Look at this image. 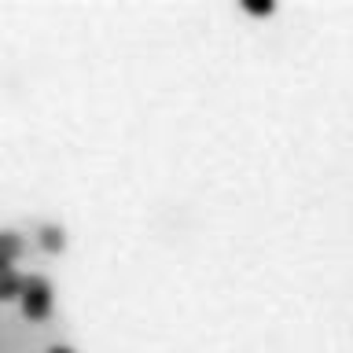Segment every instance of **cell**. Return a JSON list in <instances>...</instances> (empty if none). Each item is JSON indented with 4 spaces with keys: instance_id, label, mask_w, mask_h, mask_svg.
I'll use <instances>...</instances> for the list:
<instances>
[{
    "instance_id": "277c9868",
    "label": "cell",
    "mask_w": 353,
    "mask_h": 353,
    "mask_svg": "<svg viewBox=\"0 0 353 353\" xmlns=\"http://www.w3.org/2000/svg\"><path fill=\"white\" fill-rule=\"evenodd\" d=\"M19 291H22V276H19L15 269L0 276V302H8V298H19Z\"/></svg>"
},
{
    "instance_id": "5b68a950",
    "label": "cell",
    "mask_w": 353,
    "mask_h": 353,
    "mask_svg": "<svg viewBox=\"0 0 353 353\" xmlns=\"http://www.w3.org/2000/svg\"><path fill=\"white\" fill-rule=\"evenodd\" d=\"M243 8H247L250 15H272V11H276L272 0H243Z\"/></svg>"
},
{
    "instance_id": "8992f818",
    "label": "cell",
    "mask_w": 353,
    "mask_h": 353,
    "mask_svg": "<svg viewBox=\"0 0 353 353\" xmlns=\"http://www.w3.org/2000/svg\"><path fill=\"white\" fill-rule=\"evenodd\" d=\"M48 353H74V350H70V346H52Z\"/></svg>"
},
{
    "instance_id": "7a4b0ae2",
    "label": "cell",
    "mask_w": 353,
    "mask_h": 353,
    "mask_svg": "<svg viewBox=\"0 0 353 353\" xmlns=\"http://www.w3.org/2000/svg\"><path fill=\"white\" fill-rule=\"evenodd\" d=\"M22 254V236L19 232H0V261H15Z\"/></svg>"
},
{
    "instance_id": "6da1fadb",
    "label": "cell",
    "mask_w": 353,
    "mask_h": 353,
    "mask_svg": "<svg viewBox=\"0 0 353 353\" xmlns=\"http://www.w3.org/2000/svg\"><path fill=\"white\" fill-rule=\"evenodd\" d=\"M22 313L30 320H44L52 313V283L44 276H22Z\"/></svg>"
},
{
    "instance_id": "3957f363",
    "label": "cell",
    "mask_w": 353,
    "mask_h": 353,
    "mask_svg": "<svg viewBox=\"0 0 353 353\" xmlns=\"http://www.w3.org/2000/svg\"><path fill=\"white\" fill-rule=\"evenodd\" d=\"M41 247L52 250V254L63 250V247H66V232H63L59 225H44V228H41Z\"/></svg>"
}]
</instances>
